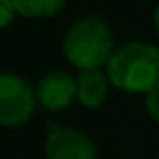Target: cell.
Here are the masks:
<instances>
[{
    "label": "cell",
    "instance_id": "1",
    "mask_svg": "<svg viewBox=\"0 0 159 159\" xmlns=\"http://www.w3.org/2000/svg\"><path fill=\"white\" fill-rule=\"evenodd\" d=\"M107 68L109 83L126 94H148L159 87V48L146 42H129L113 50Z\"/></svg>",
    "mask_w": 159,
    "mask_h": 159
},
{
    "label": "cell",
    "instance_id": "2",
    "mask_svg": "<svg viewBox=\"0 0 159 159\" xmlns=\"http://www.w3.org/2000/svg\"><path fill=\"white\" fill-rule=\"evenodd\" d=\"M113 35L105 20L85 16L76 20L63 37L66 59L81 70H102L113 55Z\"/></svg>",
    "mask_w": 159,
    "mask_h": 159
},
{
    "label": "cell",
    "instance_id": "3",
    "mask_svg": "<svg viewBox=\"0 0 159 159\" xmlns=\"http://www.w3.org/2000/svg\"><path fill=\"white\" fill-rule=\"evenodd\" d=\"M37 105L35 89L18 74H0V126L18 129L31 120Z\"/></svg>",
    "mask_w": 159,
    "mask_h": 159
},
{
    "label": "cell",
    "instance_id": "4",
    "mask_svg": "<svg viewBox=\"0 0 159 159\" xmlns=\"http://www.w3.org/2000/svg\"><path fill=\"white\" fill-rule=\"evenodd\" d=\"M44 155L46 159H98V146L87 133L50 122Z\"/></svg>",
    "mask_w": 159,
    "mask_h": 159
},
{
    "label": "cell",
    "instance_id": "5",
    "mask_svg": "<svg viewBox=\"0 0 159 159\" xmlns=\"http://www.w3.org/2000/svg\"><path fill=\"white\" fill-rule=\"evenodd\" d=\"M35 96L46 111H63L76 100V79L63 70L46 72L37 83Z\"/></svg>",
    "mask_w": 159,
    "mask_h": 159
},
{
    "label": "cell",
    "instance_id": "6",
    "mask_svg": "<svg viewBox=\"0 0 159 159\" xmlns=\"http://www.w3.org/2000/svg\"><path fill=\"white\" fill-rule=\"evenodd\" d=\"M109 76L102 70H81L76 76V100L87 109H98L109 94Z\"/></svg>",
    "mask_w": 159,
    "mask_h": 159
},
{
    "label": "cell",
    "instance_id": "7",
    "mask_svg": "<svg viewBox=\"0 0 159 159\" xmlns=\"http://www.w3.org/2000/svg\"><path fill=\"white\" fill-rule=\"evenodd\" d=\"M18 16L29 18V20H46V18H55L66 0H11Z\"/></svg>",
    "mask_w": 159,
    "mask_h": 159
},
{
    "label": "cell",
    "instance_id": "8",
    "mask_svg": "<svg viewBox=\"0 0 159 159\" xmlns=\"http://www.w3.org/2000/svg\"><path fill=\"white\" fill-rule=\"evenodd\" d=\"M16 16H18V11H16V7H13L11 0H0V31L7 29L13 22Z\"/></svg>",
    "mask_w": 159,
    "mask_h": 159
},
{
    "label": "cell",
    "instance_id": "9",
    "mask_svg": "<svg viewBox=\"0 0 159 159\" xmlns=\"http://www.w3.org/2000/svg\"><path fill=\"white\" fill-rule=\"evenodd\" d=\"M144 105H146L148 116L159 122V87H155L152 92H148V94L144 96Z\"/></svg>",
    "mask_w": 159,
    "mask_h": 159
},
{
    "label": "cell",
    "instance_id": "10",
    "mask_svg": "<svg viewBox=\"0 0 159 159\" xmlns=\"http://www.w3.org/2000/svg\"><path fill=\"white\" fill-rule=\"evenodd\" d=\"M152 24H155V31L159 33V5H157V9H155V13H152Z\"/></svg>",
    "mask_w": 159,
    "mask_h": 159
}]
</instances>
